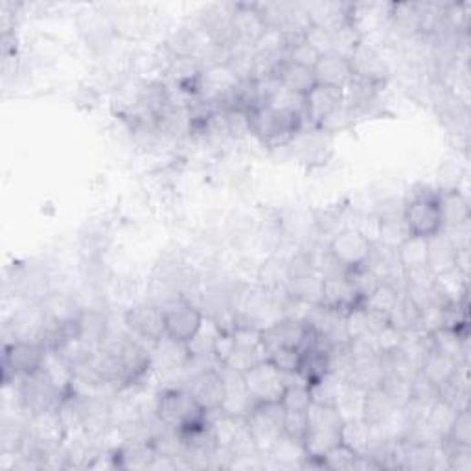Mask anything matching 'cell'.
Returning <instances> with one entry per match:
<instances>
[{
    "label": "cell",
    "mask_w": 471,
    "mask_h": 471,
    "mask_svg": "<svg viewBox=\"0 0 471 471\" xmlns=\"http://www.w3.org/2000/svg\"><path fill=\"white\" fill-rule=\"evenodd\" d=\"M267 359L284 374H297L302 353L299 348H276L267 353Z\"/></svg>",
    "instance_id": "obj_34"
},
{
    "label": "cell",
    "mask_w": 471,
    "mask_h": 471,
    "mask_svg": "<svg viewBox=\"0 0 471 471\" xmlns=\"http://www.w3.org/2000/svg\"><path fill=\"white\" fill-rule=\"evenodd\" d=\"M341 106H343V90L341 88H333V87L317 83L306 94V124H310L313 129H317L321 126V122Z\"/></svg>",
    "instance_id": "obj_16"
},
{
    "label": "cell",
    "mask_w": 471,
    "mask_h": 471,
    "mask_svg": "<svg viewBox=\"0 0 471 471\" xmlns=\"http://www.w3.org/2000/svg\"><path fill=\"white\" fill-rule=\"evenodd\" d=\"M251 135H254L263 146L284 148L292 144L299 133H302L306 120L295 113L276 111L271 108H260L249 113Z\"/></svg>",
    "instance_id": "obj_2"
},
{
    "label": "cell",
    "mask_w": 471,
    "mask_h": 471,
    "mask_svg": "<svg viewBox=\"0 0 471 471\" xmlns=\"http://www.w3.org/2000/svg\"><path fill=\"white\" fill-rule=\"evenodd\" d=\"M359 456L361 455L355 449H352L348 444L339 442L321 458V467L330 471H350L357 467Z\"/></svg>",
    "instance_id": "obj_33"
},
{
    "label": "cell",
    "mask_w": 471,
    "mask_h": 471,
    "mask_svg": "<svg viewBox=\"0 0 471 471\" xmlns=\"http://www.w3.org/2000/svg\"><path fill=\"white\" fill-rule=\"evenodd\" d=\"M326 249L343 271H353L368 261L374 241L357 229L346 227L330 238Z\"/></svg>",
    "instance_id": "obj_7"
},
{
    "label": "cell",
    "mask_w": 471,
    "mask_h": 471,
    "mask_svg": "<svg viewBox=\"0 0 471 471\" xmlns=\"http://www.w3.org/2000/svg\"><path fill=\"white\" fill-rule=\"evenodd\" d=\"M442 229H455L469 223V201L460 190L438 192Z\"/></svg>",
    "instance_id": "obj_20"
},
{
    "label": "cell",
    "mask_w": 471,
    "mask_h": 471,
    "mask_svg": "<svg viewBox=\"0 0 471 471\" xmlns=\"http://www.w3.org/2000/svg\"><path fill=\"white\" fill-rule=\"evenodd\" d=\"M364 396L366 391L361 387H355L352 384H344L335 409L339 411V415L343 416V420H359L363 418V407H364Z\"/></svg>",
    "instance_id": "obj_31"
},
{
    "label": "cell",
    "mask_w": 471,
    "mask_h": 471,
    "mask_svg": "<svg viewBox=\"0 0 471 471\" xmlns=\"http://www.w3.org/2000/svg\"><path fill=\"white\" fill-rule=\"evenodd\" d=\"M341 440L355 449L359 455H366L372 444V427L363 420H346L343 424Z\"/></svg>",
    "instance_id": "obj_32"
},
{
    "label": "cell",
    "mask_w": 471,
    "mask_h": 471,
    "mask_svg": "<svg viewBox=\"0 0 471 471\" xmlns=\"http://www.w3.org/2000/svg\"><path fill=\"white\" fill-rule=\"evenodd\" d=\"M153 413L164 427L173 429L179 435H188L209 424V413L194 400L186 387H169L160 391L155 398Z\"/></svg>",
    "instance_id": "obj_1"
},
{
    "label": "cell",
    "mask_w": 471,
    "mask_h": 471,
    "mask_svg": "<svg viewBox=\"0 0 471 471\" xmlns=\"http://www.w3.org/2000/svg\"><path fill=\"white\" fill-rule=\"evenodd\" d=\"M46 348L41 343H6L5 344V384L19 382L43 368Z\"/></svg>",
    "instance_id": "obj_8"
},
{
    "label": "cell",
    "mask_w": 471,
    "mask_h": 471,
    "mask_svg": "<svg viewBox=\"0 0 471 471\" xmlns=\"http://www.w3.org/2000/svg\"><path fill=\"white\" fill-rule=\"evenodd\" d=\"M164 321H166V335L188 344L201 330L205 323V313L200 304L186 297H175L162 304Z\"/></svg>",
    "instance_id": "obj_4"
},
{
    "label": "cell",
    "mask_w": 471,
    "mask_h": 471,
    "mask_svg": "<svg viewBox=\"0 0 471 471\" xmlns=\"http://www.w3.org/2000/svg\"><path fill=\"white\" fill-rule=\"evenodd\" d=\"M48 324H68L81 317L83 306L77 299L65 292H50L48 297L41 302Z\"/></svg>",
    "instance_id": "obj_18"
},
{
    "label": "cell",
    "mask_w": 471,
    "mask_h": 471,
    "mask_svg": "<svg viewBox=\"0 0 471 471\" xmlns=\"http://www.w3.org/2000/svg\"><path fill=\"white\" fill-rule=\"evenodd\" d=\"M267 456L274 460L278 466H284V467H295V466L304 467V462L308 458L302 442L290 438L286 435H282L278 438V442L272 445Z\"/></svg>",
    "instance_id": "obj_26"
},
{
    "label": "cell",
    "mask_w": 471,
    "mask_h": 471,
    "mask_svg": "<svg viewBox=\"0 0 471 471\" xmlns=\"http://www.w3.org/2000/svg\"><path fill=\"white\" fill-rule=\"evenodd\" d=\"M404 290L396 284H389V282H382V284L375 286L364 299H363V308L380 313L384 317L389 319L391 312L394 310V306L398 304L400 297H402Z\"/></svg>",
    "instance_id": "obj_23"
},
{
    "label": "cell",
    "mask_w": 471,
    "mask_h": 471,
    "mask_svg": "<svg viewBox=\"0 0 471 471\" xmlns=\"http://www.w3.org/2000/svg\"><path fill=\"white\" fill-rule=\"evenodd\" d=\"M280 83L284 85L286 88L299 92V94H306L317 85L315 76H313V68L292 63V61H284L280 65L278 72H276Z\"/></svg>",
    "instance_id": "obj_24"
},
{
    "label": "cell",
    "mask_w": 471,
    "mask_h": 471,
    "mask_svg": "<svg viewBox=\"0 0 471 471\" xmlns=\"http://www.w3.org/2000/svg\"><path fill=\"white\" fill-rule=\"evenodd\" d=\"M398 413V409L387 400V396L378 389L366 391L364 396V407H363V420L375 427V425H384L387 424L394 415Z\"/></svg>",
    "instance_id": "obj_25"
},
{
    "label": "cell",
    "mask_w": 471,
    "mask_h": 471,
    "mask_svg": "<svg viewBox=\"0 0 471 471\" xmlns=\"http://www.w3.org/2000/svg\"><path fill=\"white\" fill-rule=\"evenodd\" d=\"M306 335H308V324L295 317H280L261 330V341L267 353L276 348L301 350Z\"/></svg>",
    "instance_id": "obj_13"
},
{
    "label": "cell",
    "mask_w": 471,
    "mask_h": 471,
    "mask_svg": "<svg viewBox=\"0 0 471 471\" xmlns=\"http://www.w3.org/2000/svg\"><path fill=\"white\" fill-rule=\"evenodd\" d=\"M420 321H422L420 308L405 293H402L398 304L394 306V310L389 315V324L393 328H396L398 332L407 333L411 330L420 328Z\"/></svg>",
    "instance_id": "obj_28"
},
{
    "label": "cell",
    "mask_w": 471,
    "mask_h": 471,
    "mask_svg": "<svg viewBox=\"0 0 471 471\" xmlns=\"http://www.w3.org/2000/svg\"><path fill=\"white\" fill-rule=\"evenodd\" d=\"M232 30L236 45L254 46L261 34L267 30L261 10L258 5H236L232 14ZM234 45V46H236Z\"/></svg>",
    "instance_id": "obj_15"
},
{
    "label": "cell",
    "mask_w": 471,
    "mask_h": 471,
    "mask_svg": "<svg viewBox=\"0 0 471 471\" xmlns=\"http://www.w3.org/2000/svg\"><path fill=\"white\" fill-rule=\"evenodd\" d=\"M380 391L398 411H402L413 400V382L394 374H384Z\"/></svg>",
    "instance_id": "obj_30"
},
{
    "label": "cell",
    "mask_w": 471,
    "mask_h": 471,
    "mask_svg": "<svg viewBox=\"0 0 471 471\" xmlns=\"http://www.w3.org/2000/svg\"><path fill=\"white\" fill-rule=\"evenodd\" d=\"M402 218L411 236L431 238L442 230V216L438 207V192L431 188H422L420 192H411L402 207Z\"/></svg>",
    "instance_id": "obj_3"
},
{
    "label": "cell",
    "mask_w": 471,
    "mask_h": 471,
    "mask_svg": "<svg viewBox=\"0 0 471 471\" xmlns=\"http://www.w3.org/2000/svg\"><path fill=\"white\" fill-rule=\"evenodd\" d=\"M243 382L254 404H280L284 398L288 380L286 374L263 359L243 372Z\"/></svg>",
    "instance_id": "obj_5"
},
{
    "label": "cell",
    "mask_w": 471,
    "mask_h": 471,
    "mask_svg": "<svg viewBox=\"0 0 471 471\" xmlns=\"http://www.w3.org/2000/svg\"><path fill=\"white\" fill-rule=\"evenodd\" d=\"M353 77L375 83V85H385V81L389 79V63L385 59V56L375 48L374 45L363 41L353 54L348 57Z\"/></svg>",
    "instance_id": "obj_12"
},
{
    "label": "cell",
    "mask_w": 471,
    "mask_h": 471,
    "mask_svg": "<svg viewBox=\"0 0 471 471\" xmlns=\"http://www.w3.org/2000/svg\"><path fill=\"white\" fill-rule=\"evenodd\" d=\"M313 76L319 85L333 87L344 90L346 85L353 79V72L348 57L339 56L335 52L323 54L313 67Z\"/></svg>",
    "instance_id": "obj_17"
},
{
    "label": "cell",
    "mask_w": 471,
    "mask_h": 471,
    "mask_svg": "<svg viewBox=\"0 0 471 471\" xmlns=\"http://www.w3.org/2000/svg\"><path fill=\"white\" fill-rule=\"evenodd\" d=\"M304 41L310 46H313L321 56L328 54V52H333V34L321 28V26L310 25L308 30L304 32Z\"/></svg>",
    "instance_id": "obj_38"
},
{
    "label": "cell",
    "mask_w": 471,
    "mask_h": 471,
    "mask_svg": "<svg viewBox=\"0 0 471 471\" xmlns=\"http://www.w3.org/2000/svg\"><path fill=\"white\" fill-rule=\"evenodd\" d=\"M186 389L207 413L221 409L225 400V384L218 364L196 372L190 382H188Z\"/></svg>",
    "instance_id": "obj_10"
},
{
    "label": "cell",
    "mask_w": 471,
    "mask_h": 471,
    "mask_svg": "<svg viewBox=\"0 0 471 471\" xmlns=\"http://www.w3.org/2000/svg\"><path fill=\"white\" fill-rule=\"evenodd\" d=\"M460 364L462 363H458V361H455V359H451L447 355H442V353L431 350L422 359L418 372L424 375L427 382H431L435 387L442 389L444 385H447L453 380V375L456 374Z\"/></svg>",
    "instance_id": "obj_22"
},
{
    "label": "cell",
    "mask_w": 471,
    "mask_h": 471,
    "mask_svg": "<svg viewBox=\"0 0 471 471\" xmlns=\"http://www.w3.org/2000/svg\"><path fill=\"white\" fill-rule=\"evenodd\" d=\"M284 405L280 404H258L247 415L245 424L254 438V444L261 455H269L278 438L284 435Z\"/></svg>",
    "instance_id": "obj_6"
},
{
    "label": "cell",
    "mask_w": 471,
    "mask_h": 471,
    "mask_svg": "<svg viewBox=\"0 0 471 471\" xmlns=\"http://www.w3.org/2000/svg\"><path fill=\"white\" fill-rule=\"evenodd\" d=\"M321 304L328 310L346 315L363 304V295L359 293L350 274L341 272V274L324 278Z\"/></svg>",
    "instance_id": "obj_11"
},
{
    "label": "cell",
    "mask_w": 471,
    "mask_h": 471,
    "mask_svg": "<svg viewBox=\"0 0 471 471\" xmlns=\"http://www.w3.org/2000/svg\"><path fill=\"white\" fill-rule=\"evenodd\" d=\"M344 380H341L339 375H335L333 372H328L324 378L317 380L315 384L308 385L310 389V398L312 404H321V405H332L335 407L337 398L344 387Z\"/></svg>",
    "instance_id": "obj_29"
},
{
    "label": "cell",
    "mask_w": 471,
    "mask_h": 471,
    "mask_svg": "<svg viewBox=\"0 0 471 471\" xmlns=\"http://www.w3.org/2000/svg\"><path fill=\"white\" fill-rule=\"evenodd\" d=\"M126 330L138 341L153 346L166 335L164 308L155 302H140L126 310L124 313Z\"/></svg>",
    "instance_id": "obj_9"
},
{
    "label": "cell",
    "mask_w": 471,
    "mask_h": 471,
    "mask_svg": "<svg viewBox=\"0 0 471 471\" xmlns=\"http://www.w3.org/2000/svg\"><path fill=\"white\" fill-rule=\"evenodd\" d=\"M151 348L153 355V368L159 364L162 370H179L190 364L192 355L188 350V344L179 343L168 335H164L160 341H157Z\"/></svg>",
    "instance_id": "obj_19"
},
{
    "label": "cell",
    "mask_w": 471,
    "mask_h": 471,
    "mask_svg": "<svg viewBox=\"0 0 471 471\" xmlns=\"http://www.w3.org/2000/svg\"><path fill=\"white\" fill-rule=\"evenodd\" d=\"M308 411V409H306ZM306 411H290L284 413V435L295 440H304L308 431V416Z\"/></svg>",
    "instance_id": "obj_37"
},
{
    "label": "cell",
    "mask_w": 471,
    "mask_h": 471,
    "mask_svg": "<svg viewBox=\"0 0 471 471\" xmlns=\"http://www.w3.org/2000/svg\"><path fill=\"white\" fill-rule=\"evenodd\" d=\"M319 57H321V54H319L313 46H310V45L304 41V37H301V39H297V41H292L286 61H292V63H297V65L313 68L315 63L319 61Z\"/></svg>",
    "instance_id": "obj_36"
},
{
    "label": "cell",
    "mask_w": 471,
    "mask_h": 471,
    "mask_svg": "<svg viewBox=\"0 0 471 471\" xmlns=\"http://www.w3.org/2000/svg\"><path fill=\"white\" fill-rule=\"evenodd\" d=\"M400 267L405 271L427 267V238L409 236L396 249Z\"/></svg>",
    "instance_id": "obj_27"
},
{
    "label": "cell",
    "mask_w": 471,
    "mask_h": 471,
    "mask_svg": "<svg viewBox=\"0 0 471 471\" xmlns=\"http://www.w3.org/2000/svg\"><path fill=\"white\" fill-rule=\"evenodd\" d=\"M445 444L451 445H471V416H469V409H462L458 411L447 438L444 440Z\"/></svg>",
    "instance_id": "obj_35"
},
{
    "label": "cell",
    "mask_w": 471,
    "mask_h": 471,
    "mask_svg": "<svg viewBox=\"0 0 471 471\" xmlns=\"http://www.w3.org/2000/svg\"><path fill=\"white\" fill-rule=\"evenodd\" d=\"M456 252L444 230L427 238V267L435 276L456 267Z\"/></svg>",
    "instance_id": "obj_21"
},
{
    "label": "cell",
    "mask_w": 471,
    "mask_h": 471,
    "mask_svg": "<svg viewBox=\"0 0 471 471\" xmlns=\"http://www.w3.org/2000/svg\"><path fill=\"white\" fill-rule=\"evenodd\" d=\"M8 328L14 337L12 343H15V341L41 343L43 333L46 330V317H45L41 304L26 302L25 306L17 308L15 313L12 315Z\"/></svg>",
    "instance_id": "obj_14"
}]
</instances>
